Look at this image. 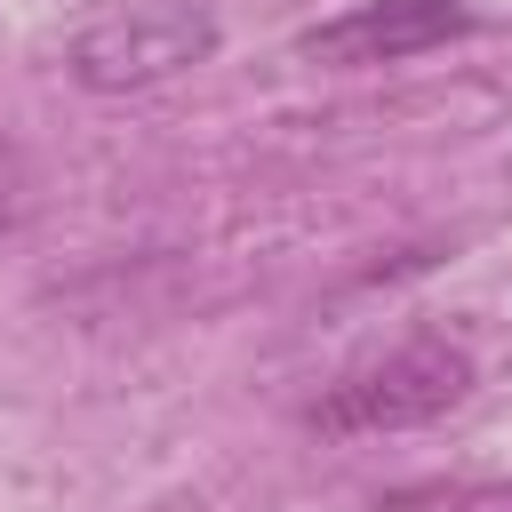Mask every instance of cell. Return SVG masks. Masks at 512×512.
I'll return each mask as SVG.
<instances>
[{
	"label": "cell",
	"instance_id": "3957f363",
	"mask_svg": "<svg viewBox=\"0 0 512 512\" xmlns=\"http://www.w3.org/2000/svg\"><path fill=\"white\" fill-rule=\"evenodd\" d=\"M472 32V0H368L352 16H328L304 32V56L312 64H400V56H424V48H448Z\"/></svg>",
	"mask_w": 512,
	"mask_h": 512
},
{
	"label": "cell",
	"instance_id": "7a4b0ae2",
	"mask_svg": "<svg viewBox=\"0 0 512 512\" xmlns=\"http://www.w3.org/2000/svg\"><path fill=\"white\" fill-rule=\"evenodd\" d=\"M216 48V16L192 0H136L104 24H88L72 40V80L96 96H128L152 80H176L184 64H200Z\"/></svg>",
	"mask_w": 512,
	"mask_h": 512
},
{
	"label": "cell",
	"instance_id": "6da1fadb",
	"mask_svg": "<svg viewBox=\"0 0 512 512\" xmlns=\"http://www.w3.org/2000/svg\"><path fill=\"white\" fill-rule=\"evenodd\" d=\"M472 392V360L448 336H408L384 360L352 368L344 384H328V400L312 408V432L328 440H376V432H416L432 416H448Z\"/></svg>",
	"mask_w": 512,
	"mask_h": 512
},
{
	"label": "cell",
	"instance_id": "277c9868",
	"mask_svg": "<svg viewBox=\"0 0 512 512\" xmlns=\"http://www.w3.org/2000/svg\"><path fill=\"white\" fill-rule=\"evenodd\" d=\"M0 232H8V208H0Z\"/></svg>",
	"mask_w": 512,
	"mask_h": 512
}]
</instances>
